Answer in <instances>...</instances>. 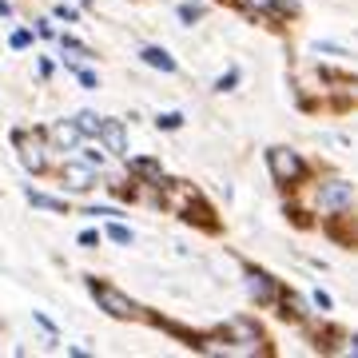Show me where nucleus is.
<instances>
[{"instance_id": "f257e3e1", "label": "nucleus", "mask_w": 358, "mask_h": 358, "mask_svg": "<svg viewBox=\"0 0 358 358\" xmlns=\"http://www.w3.org/2000/svg\"><path fill=\"white\" fill-rule=\"evenodd\" d=\"M88 287H92V294H96V303H100L112 319H136L140 315V307L131 303L128 294H120L115 287H108V282H100V279H88Z\"/></svg>"}, {"instance_id": "f03ea898", "label": "nucleus", "mask_w": 358, "mask_h": 358, "mask_svg": "<svg viewBox=\"0 0 358 358\" xmlns=\"http://www.w3.org/2000/svg\"><path fill=\"white\" fill-rule=\"evenodd\" d=\"M267 164H271L275 183H294V179H303V171H307L303 159H299V152H291V148H271Z\"/></svg>"}, {"instance_id": "7ed1b4c3", "label": "nucleus", "mask_w": 358, "mask_h": 358, "mask_svg": "<svg viewBox=\"0 0 358 358\" xmlns=\"http://www.w3.org/2000/svg\"><path fill=\"white\" fill-rule=\"evenodd\" d=\"M319 203H322V211H334V215H346V211L355 207V187H350L346 179H331V183H322V192H319Z\"/></svg>"}, {"instance_id": "20e7f679", "label": "nucleus", "mask_w": 358, "mask_h": 358, "mask_svg": "<svg viewBox=\"0 0 358 358\" xmlns=\"http://www.w3.org/2000/svg\"><path fill=\"white\" fill-rule=\"evenodd\" d=\"M247 291H251V299L255 303H275V279H271L267 271H247Z\"/></svg>"}, {"instance_id": "39448f33", "label": "nucleus", "mask_w": 358, "mask_h": 358, "mask_svg": "<svg viewBox=\"0 0 358 358\" xmlns=\"http://www.w3.org/2000/svg\"><path fill=\"white\" fill-rule=\"evenodd\" d=\"M100 140H103V148H108L112 155H124V152H128V140H124V124H120V120H103Z\"/></svg>"}, {"instance_id": "423d86ee", "label": "nucleus", "mask_w": 358, "mask_h": 358, "mask_svg": "<svg viewBox=\"0 0 358 358\" xmlns=\"http://www.w3.org/2000/svg\"><path fill=\"white\" fill-rule=\"evenodd\" d=\"M64 183L72 192H88V187H96V176L88 164H64Z\"/></svg>"}, {"instance_id": "0eeeda50", "label": "nucleus", "mask_w": 358, "mask_h": 358, "mask_svg": "<svg viewBox=\"0 0 358 358\" xmlns=\"http://www.w3.org/2000/svg\"><path fill=\"white\" fill-rule=\"evenodd\" d=\"M140 60L148 68H159V72H176V60H171V52L167 48H143Z\"/></svg>"}, {"instance_id": "6e6552de", "label": "nucleus", "mask_w": 358, "mask_h": 358, "mask_svg": "<svg viewBox=\"0 0 358 358\" xmlns=\"http://www.w3.org/2000/svg\"><path fill=\"white\" fill-rule=\"evenodd\" d=\"M247 8H251V13H267V16H287V13H294L291 0H247Z\"/></svg>"}, {"instance_id": "1a4fd4ad", "label": "nucleus", "mask_w": 358, "mask_h": 358, "mask_svg": "<svg viewBox=\"0 0 358 358\" xmlns=\"http://www.w3.org/2000/svg\"><path fill=\"white\" fill-rule=\"evenodd\" d=\"M52 140L60 143L64 152H72V148L80 143V128H76V124H68V120H60V124L52 128Z\"/></svg>"}, {"instance_id": "9d476101", "label": "nucleus", "mask_w": 358, "mask_h": 358, "mask_svg": "<svg viewBox=\"0 0 358 358\" xmlns=\"http://www.w3.org/2000/svg\"><path fill=\"white\" fill-rule=\"evenodd\" d=\"M20 164L28 167V171H44V152H40V140L36 143H20Z\"/></svg>"}, {"instance_id": "9b49d317", "label": "nucleus", "mask_w": 358, "mask_h": 358, "mask_svg": "<svg viewBox=\"0 0 358 358\" xmlns=\"http://www.w3.org/2000/svg\"><path fill=\"white\" fill-rule=\"evenodd\" d=\"M76 128H80V136H100L103 115H96V112H80V115H76Z\"/></svg>"}, {"instance_id": "f8f14e48", "label": "nucleus", "mask_w": 358, "mask_h": 358, "mask_svg": "<svg viewBox=\"0 0 358 358\" xmlns=\"http://www.w3.org/2000/svg\"><path fill=\"white\" fill-rule=\"evenodd\" d=\"M28 203H36V207H44V211H56V215H68V203H64V199H52V195L28 192Z\"/></svg>"}, {"instance_id": "ddd939ff", "label": "nucleus", "mask_w": 358, "mask_h": 358, "mask_svg": "<svg viewBox=\"0 0 358 358\" xmlns=\"http://www.w3.org/2000/svg\"><path fill=\"white\" fill-rule=\"evenodd\" d=\"M131 171H140V176L155 179V183H159V179H164V167L155 164V159H136V164H131Z\"/></svg>"}, {"instance_id": "4468645a", "label": "nucleus", "mask_w": 358, "mask_h": 358, "mask_svg": "<svg viewBox=\"0 0 358 358\" xmlns=\"http://www.w3.org/2000/svg\"><path fill=\"white\" fill-rule=\"evenodd\" d=\"M199 16H203V8H199V4H179V20H183V24H195Z\"/></svg>"}, {"instance_id": "2eb2a0df", "label": "nucleus", "mask_w": 358, "mask_h": 358, "mask_svg": "<svg viewBox=\"0 0 358 358\" xmlns=\"http://www.w3.org/2000/svg\"><path fill=\"white\" fill-rule=\"evenodd\" d=\"M108 235H112V239H115L120 247H131V231H128V227H120V223H112V227H108Z\"/></svg>"}, {"instance_id": "dca6fc26", "label": "nucleus", "mask_w": 358, "mask_h": 358, "mask_svg": "<svg viewBox=\"0 0 358 358\" xmlns=\"http://www.w3.org/2000/svg\"><path fill=\"white\" fill-rule=\"evenodd\" d=\"M68 68H72V72H76V76H80V84H84V88H100V80L92 76L88 68H80V64H68Z\"/></svg>"}, {"instance_id": "f3484780", "label": "nucleus", "mask_w": 358, "mask_h": 358, "mask_svg": "<svg viewBox=\"0 0 358 358\" xmlns=\"http://www.w3.org/2000/svg\"><path fill=\"white\" fill-rule=\"evenodd\" d=\"M155 124H159V128H167V131H176L179 124H183V115H179V112H167V115H159Z\"/></svg>"}, {"instance_id": "a211bd4d", "label": "nucleus", "mask_w": 358, "mask_h": 358, "mask_svg": "<svg viewBox=\"0 0 358 358\" xmlns=\"http://www.w3.org/2000/svg\"><path fill=\"white\" fill-rule=\"evenodd\" d=\"M64 52H72V56H84V60H92V52L84 48V44H76V40H68V36H64Z\"/></svg>"}, {"instance_id": "6ab92c4d", "label": "nucleus", "mask_w": 358, "mask_h": 358, "mask_svg": "<svg viewBox=\"0 0 358 358\" xmlns=\"http://www.w3.org/2000/svg\"><path fill=\"white\" fill-rule=\"evenodd\" d=\"M84 164H88V167H103V148H88Z\"/></svg>"}, {"instance_id": "aec40b11", "label": "nucleus", "mask_w": 358, "mask_h": 358, "mask_svg": "<svg viewBox=\"0 0 358 358\" xmlns=\"http://www.w3.org/2000/svg\"><path fill=\"white\" fill-rule=\"evenodd\" d=\"M235 84H239V72H227V76H219V84H215V88H219V92H231Z\"/></svg>"}, {"instance_id": "412c9836", "label": "nucleus", "mask_w": 358, "mask_h": 358, "mask_svg": "<svg viewBox=\"0 0 358 358\" xmlns=\"http://www.w3.org/2000/svg\"><path fill=\"white\" fill-rule=\"evenodd\" d=\"M56 16H60V20H68V24H76V8H68V4H60V8H56Z\"/></svg>"}, {"instance_id": "4be33fe9", "label": "nucleus", "mask_w": 358, "mask_h": 358, "mask_svg": "<svg viewBox=\"0 0 358 358\" xmlns=\"http://www.w3.org/2000/svg\"><path fill=\"white\" fill-rule=\"evenodd\" d=\"M310 299H315V307H319V310H331V294L315 291V294H310Z\"/></svg>"}, {"instance_id": "5701e85b", "label": "nucleus", "mask_w": 358, "mask_h": 358, "mask_svg": "<svg viewBox=\"0 0 358 358\" xmlns=\"http://www.w3.org/2000/svg\"><path fill=\"white\" fill-rule=\"evenodd\" d=\"M80 243H84V247H96V243H100V235H96V231H84V235H80Z\"/></svg>"}, {"instance_id": "b1692460", "label": "nucleus", "mask_w": 358, "mask_h": 358, "mask_svg": "<svg viewBox=\"0 0 358 358\" xmlns=\"http://www.w3.org/2000/svg\"><path fill=\"white\" fill-rule=\"evenodd\" d=\"M28 40H32L28 32H16V36H13V48H28Z\"/></svg>"}]
</instances>
